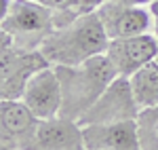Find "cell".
<instances>
[{
	"instance_id": "cell-1",
	"label": "cell",
	"mask_w": 158,
	"mask_h": 150,
	"mask_svg": "<svg viewBox=\"0 0 158 150\" xmlns=\"http://www.w3.org/2000/svg\"><path fill=\"white\" fill-rule=\"evenodd\" d=\"M110 38L95 11H85L72 21L55 28L40 45V53L51 66H78L106 53Z\"/></svg>"
},
{
	"instance_id": "cell-2",
	"label": "cell",
	"mask_w": 158,
	"mask_h": 150,
	"mask_svg": "<svg viewBox=\"0 0 158 150\" xmlns=\"http://www.w3.org/2000/svg\"><path fill=\"white\" fill-rule=\"evenodd\" d=\"M61 83V112L59 116L80 121L99 95L118 78L106 53L95 55L78 66H55Z\"/></svg>"
},
{
	"instance_id": "cell-3",
	"label": "cell",
	"mask_w": 158,
	"mask_h": 150,
	"mask_svg": "<svg viewBox=\"0 0 158 150\" xmlns=\"http://www.w3.org/2000/svg\"><path fill=\"white\" fill-rule=\"evenodd\" d=\"M0 25L17 49L40 51V45L55 30V11L36 0H13Z\"/></svg>"
},
{
	"instance_id": "cell-4",
	"label": "cell",
	"mask_w": 158,
	"mask_h": 150,
	"mask_svg": "<svg viewBox=\"0 0 158 150\" xmlns=\"http://www.w3.org/2000/svg\"><path fill=\"white\" fill-rule=\"evenodd\" d=\"M2 42V70H0V95L2 100H21L25 85L38 70L51 66L40 51H21L13 45L6 32H0Z\"/></svg>"
},
{
	"instance_id": "cell-5",
	"label": "cell",
	"mask_w": 158,
	"mask_h": 150,
	"mask_svg": "<svg viewBox=\"0 0 158 150\" xmlns=\"http://www.w3.org/2000/svg\"><path fill=\"white\" fill-rule=\"evenodd\" d=\"M137 116H139V106L133 97L131 83L129 78L118 76L86 110V114L78 121V125H110V123L135 121Z\"/></svg>"
},
{
	"instance_id": "cell-6",
	"label": "cell",
	"mask_w": 158,
	"mask_h": 150,
	"mask_svg": "<svg viewBox=\"0 0 158 150\" xmlns=\"http://www.w3.org/2000/svg\"><path fill=\"white\" fill-rule=\"evenodd\" d=\"M97 17L106 28L110 40L129 38L137 34H154V19L148 4H131L122 0H103L97 9Z\"/></svg>"
},
{
	"instance_id": "cell-7",
	"label": "cell",
	"mask_w": 158,
	"mask_h": 150,
	"mask_svg": "<svg viewBox=\"0 0 158 150\" xmlns=\"http://www.w3.org/2000/svg\"><path fill=\"white\" fill-rule=\"evenodd\" d=\"M40 118L32 112L23 100L0 101V135L2 146L11 150H32Z\"/></svg>"
},
{
	"instance_id": "cell-8",
	"label": "cell",
	"mask_w": 158,
	"mask_h": 150,
	"mask_svg": "<svg viewBox=\"0 0 158 150\" xmlns=\"http://www.w3.org/2000/svg\"><path fill=\"white\" fill-rule=\"evenodd\" d=\"M158 53V36L148 32V34H137L129 38H116L110 40L106 55L116 68L118 76H133L139 68L146 63L154 62Z\"/></svg>"
},
{
	"instance_id": "cell-9",
	"label": "cell",
	"mask_w": 158,
	"mask_h": 150,
	"mask_svg": "<svg viewBox=\"0 0 158 150\" xmlns=\"http://www.w3.org/2000/svg\"><path fill=\"white\" fill-rule=\"evenodd\" d=\"M21 100L40 121L59 116L63 97H61V83L55 66H47V68L38 70L27 80Z\"/></svg>"
},
{
	"instance_id": "cell-10",
	"label": "cell",
	"mask_w": 158,
	"mask_h": 150,
	"mask_svg": "<svg viewBox=\"0 0 158 150\" xmlns=\"http://www.w3.org/2000/svg\"><path fill=\"white\" fill-rule=\"evenodd\" d=\"M86 150H141L137 118L110 125H80Z\"/></svg>"
},
{
	"instance_id": "cell-11",
	"label": "cell",
	"mask_w": 158,
	"mask_h": 150,
	"mask_svg": "<svg viewBox=\"0 0 158 150\" xmlns=\"http://www.w3.org/2000/svg\"><path fill=\"white\" fill-rule=\"evenodd\" d=\"M32 150H86L82 127L63 116L40 121Z\"/></svg>"
},
{
	"instance_id": "cell-12",
	"label": "cell",
	"mask_w": 158,
	"mask_h": 150,
	"mask_svg": "<svg viewBox=\"0 0 158 150\" xmlns=\"http://www.w3.org/2000/svg\"><path fill=\"white\" fill-rule=\"evenodd\" d=\"M133 97L139 106V110L152 108L158 104V62L146 63L143 68H139L133 76H129Z\"/></svg>"
},
{
	"instance_id": "cell-13",
	"label": "cell",
	"mask_w": 158,
	"mask_h": 150,
	"mask_svg": "<svg viewBox=\"0 0 158 150\" xmlns=\"http://www.w3.org/2000/svg\"><path fill=\"white\" fill-rule=\"evenodd\" d=\"M137 131H139L141 150H158V104L139 110Z\"/></svg>"
},
{
	"instance_id": "cell-14",
	"label": "cell",
	"mask_w": 158,
	"mask_h": 150,
	"mask_svg": "<svg viewBox=\"0 0 158 150\" xmlns=\"http://www.w3.org/2000/svg\"><path fill=\"white\" fill-rule=\"evenodd\" d=\"M36 2L49 6L53 11H78V13L89 11L85 6V0H36Z\"/></svg>"
},
{
	"instance_id": "cell-15",
	"label": "cell",
	"mask_w": 158,
	"mask_h": 150,
	"mask_svg": "<svg viewBox=\"0 0 158 150\" xmlns=\"http://www.w3.org/2000/svg\"><path fill=\"white\" fill-rule=\"evenodd\" d=\"M148 9H150V13H152V19H154V34L158 36V0L150 2V4H148Z\"/></svg>"
},
{
	"instance_id": "cell-16",
	"label": "cell",
	"mask_w": 158,
	"mask_h": 150,
	"mask_svg": "<svg viewBox=\"0 0 158 150\" xmlns=\"http://www.w3.org/2000/svg\"><path fill=\"white\" fill-rule=\"evenodd\" d=\"M156 62H158V53H156Z\"/></svg>"
}]
</instances>
